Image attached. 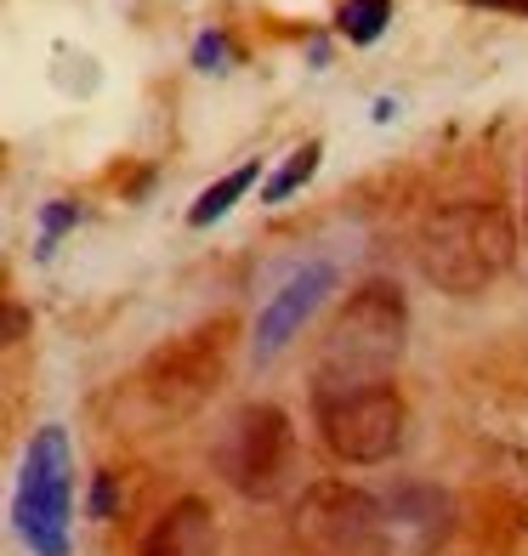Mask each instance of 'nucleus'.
<instances>
[{"label": "nucleus", "mask_w": 528, "mask_h": 556, "mask_svg": "<svg viewBox=\"0 0 528 556\" xmlns=\"http://www.w3.org/2000/svg\"><path fill=\"white\" fill-rule=\"evenodd\" d=\"M472 7H489V12H517V17H528V0H472Z\"/></svg>", "instance_id": "obj_16"}, {"label": "nucleus", "mask_w": 528, "mask_h": 556, "mask_svg": "<svg viewBox=\"0 0 528 556\" xmlns=\"http://www.w3.org/2000/svg\"><path fill=\"white\" fill-rule=\"evenodd\" d=\"M193 58H199V68H222V58H228V40H222V35H199Z\"/></svg>", "instance_id": "obj_14"}, {"label": "nucleus", "mask_w": 528, "mask_h": 556, "mask_svg": "<svg viewBox=\"0 0 528 556\" xmlns=\"http://www.w3.org/2000/svg\"><path fill=\"white\" fill-rule=\"evenodd\" d=\"M336 290V267L330 262H307L301 273H290L279 290L267 295V307L256 318V358H279V352L301 336V324H307L318 307H324V295Z\"/></svg>", "instance_id": "obj_9"}, {"label": "nucleus", "mask_w": 528, "mask_h": 556, "mask_svg": "<svg viewBox=\"0 0 528 556\" xmlns=\"http://www.w3.org/2000/svg\"><path fill=\"white\" fill-rule=\"evenodd\" d=\"M318 438L341 466H381L392 460L410 438V409L392 381L375 387H347V392H318L313 397Z\"/></svg>", "instance_id": "obj_5"}, {"label": "nucleus", "mask_w": 528, "mask_h": 556, "mask_svg": "<svg viewBox=\"0 0 528 556\" xmlns=\"http://www.w3.org/2000/svg\"><path fill=\"white\" fill-rule=\"evenodd\" d=\"M318 160H324V148L318 142H307V148H296V154L279 165V176H273V182L262 188V199L267 205H285V199L296 193V188H307L313 182V170H318Z\"/></svg>", "instance_id": "obj_13"}, {"label": "nucleus", "mask_w": 528, "mask_h": 556, "mask_svg": "<svg viewBox=\"0 0 528 556\" xmlns=\"http://www.w3.org/2000/svg\"><path fill=\"white\" fill-rule=\"evenodd\" d=\"M91 511H97V517H109V511H114V483H109V477L97 483V494H91Z\"/></svg>", "instance_id": "obj_15"}, {"label": "nucleus", "mask_w": 528, "mask_h": 556, "mask_svg": "<svg viewBox=\"0 0 528 556\" xmlns=\"http://www.w3.org/2000/svg\"><path fill=\"white\" fill-rule=\"evenodd\" d=\"M387 511V551L392 556H432L455 528V500L438 483H398L381 494Z\"/></svg>", "instance_id": "obj_8"}, {"label": "nucleus", "mask_w": 528, "mask_h": 556, "mask_svg": "<svg viewBox=\"0 0 528 556\" xmlns=\"http://www.w3.org/2000/svg\"><path fill=\"white\" fill-rule=\"evenodd\" d=\"M228 346H234V318H216V324H199V330L176 336L131 375L125 409L142 426H171V420L193 415L222 387V375H228Z\"/></svg>", "instance_id": "obj_3"}, {"label": "nucleus", "mask_w": 528, "mask_h": 556, "mask_svg": "<svg viewBox=\"0 0 528 556\" xmlns=\"http://www.w3.org/2000/svg\"><path fill=\"white\" fill-rule=\"evenodd\" d=\"M404 336H410L404 290L387 285V278L359 285L341 301V313L330 318V330H324L318 364H313V397L387 381L392 364L404 358Z\"/></svg>", "instance_id": "obj_1"}, {"label": "nucleus", "mask_w": 528, "mask_h": 556, "mask_svg": "<svg viewBox=\"0 0 528 556\" xmlns=\"http://www.w3.org/2000/svg\"><path fill=\"white\" fill-rule=\"evenodd\" d=\"M216 477L244 500H279L296 477V426L273 403H244L211 443Z\"/></svg>", "instance_id": "obj_4"}, {"label": "nucleus", "mask_w": 528, "mask_h": 556, "mask_svg": "<svg viewBox=\"0 0 528 556\" xmlns=\"http://www.w3.org/2000/svg\"><path fill=\"white\" fill-rule=\"evenodd\" d=\"M256 176H262V165H256V160H250V165H239V170H228L216 188H205V193L193 199L188 222H193V227H211V222H222V216H228V211L239 205V199H244L250 188H256Z\"/></svg>", "instance_id": "obj_11"}, {"label": "nucleus", "mask_w": 528, "mask_h": 556, "mask_svg": "<svg viewBox=\"0 0 528 556\" xmlns=\"http://www.w3.org/2000/svg\"><path fill=\"white\" fill-rule=\"evenodd\" d=\"M296 534L324 556H387L381 494L352 483H313L296 505Z\"/></svg>", "instance_id": "obj_7"}, {"label": "nucleus", "mask_w": 528, "mask_h": 556, "mask_svg": "<svg viewBox=\"0 0 528 556\" xmlns=\"http://www.w3.org/2000/svg\"><path fill=\"white\" fill-rule=\"evenodd\" d=\"M387 17H392V0H341V12H336L341 35H347V40H359V46L381 40Z\"/></svg>", "instance_id": "obj_12"}, {"label": "nucleus", "mask_w": 528, "mask_h": 556, "mask_svg": "<svg viewBox=\"0 0 528 556\" xmlns=\"http://www.w3.org/2000/svg\"><path fill=\"white\" fill-rule=\"evenodd\" d=\"M68 505H74V454L63 426H40L17 466L12 522L35 556H68Z\"/></svg>", "instance_id": "obj_6"}, {"label": "nucleus", "mask_w": 528, "mask_h": 556, "mask_svg": "<svg viewBox=\"0 0 528 556\" xmlns=\"http://www.w3.org/2000/svg\"><path fill=\"white\" fill-rule=\"evenodd\" d=\"M142 556H216V517L205 500H171L142 534Z\"/></svg>", "instance_id": "obj_10"}, {"label": "nucleus", "mask_w": 528, "mask_h": 556, "mask_svg": "<svg viewBox=\"0 0 528 556\" xmlns=\"http://www.w3.org/2000/svg\"><path fill=\"white\" fill-rule=\"evenodd\" d=\"M517 256V227L506 205L461 199L420 222L415 262L443 295H483Z\"/></svg>", "instance_id": "obj_2"}, {"label": "nucleus", "mask_w": 528, "mask_h": 556, "mask_svg": "<svg viewBox=\"0 0 528 556\" xmlns=\"http://www.w3.org/2000/svg\"><path fill=\"white\" fill-rule=\"evenodd\" d=\"M523 199H528V188H523Z\"/></svg>", "instance_id": "obj_17"}]
</instances>
